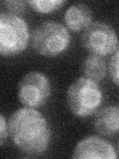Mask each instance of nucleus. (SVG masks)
I'll return each mask as SVG.
<instances>
[{"mask_svg": "<svg viewBox=\"0 0 119 159\" xmlns=\"http://www.w3.org/2000/svg\"><path fill=\"white\" fill-rule=\"evenodd\" d=\"M8 128L14 145L28 155L44 153L51 142V127L46 117L34 107H24L14 111Z\"/></svg>", "mask_w": 119, "mask_h": 159, "instance_id": "nucleus-1", "label": "nucleus"}, {"mask_svg": "<svg viewBox=\"0 0 119 159\" xmlns=\"http://www.w3.org/2000/svg\"><path fill=\"white\" fill-rule=\"evenodd\" d=\"M102 99L103 94L98 83L84 76L72 83L67 91L68 107L78 117H86L95 113Z\"/></svg>", "mask_w": 119, "mask_h": 159, "instance_id": "nucleus-2", "label": "nucleus"}, {"mask_svg": "<svg viewBox=\"0 0 119 159\" xmlns=\"http://www.w3.org/2000/svg\"><path fill=\"white\" fill-rule=\"evenodd\" d=\"M72 41L68 30L60 22L48 20L32 33V47L44 57L54 58L66 52Z\"/></svg>", "mask_w": 119, "mask_h": 159, "instance_id": "nucleus-3", "label": "nucleus"}, {"mask_svg": "<svg viewBox=\"0 0 119 159\" xmlns=\"http://www.w3.org/2000/svg\"><path fill=\"white\" fill-rule=\"evenodd\" d=\"M30 39L29 26L24 18L12 12L0 13V54L4 57L26 50Z\"/></svg>", "mask_w": 119, "mask_h": 159, "instance_id": "nucleus-4", "label": "nucleus"}, {"mask_svg": "<svg viewBox=\"0 0 119 159\" xmlns=\"http://www.w3.org/2000/svg\"><path fill=\"white\" fill-rule=\"evenodd\" d=\"M82 44L92 55L107 56L118 48V36L111 25L102 21H94L83 30Z\"/></svg>", "mask_w": 119, "mask_h": 159, "instance_id": "nucleus-5", "label": "nucleus"}, {"mask_svg": "<svg viewBox=\"0 0 119 159\" xmlns=\"http://www.w3.org/2000/svg\"><path fill=\"white\" fill-rule=\"evenodd\" d=\"M52 86L50 79L40 72H29L18 84V98L25 107H40L51 97Z\"/></svg>", "mask_w": 119, "mask_h": 159, "instance_id": "nucleus-6", "label": "nucleus"}, {"mask_svg": "<svg viewBox=\"0 0 119 159\" xmlns=\"http://www.w3.org/2000/svg\"><path fill=\"white\" fill-rule=\"evenodd\" d=\"M115 148L105 139L99 136H87L78 141L73 150V158H117Z\"/></svg>", "mask_w": 119, "mask_h": 159, "instance_id": "nucleus-7", "label": "nucleus"}, {"mask_svg": "<svg viewBox=\"0 0 119 159\" xmlns=\"http://www.w3.org/2000/svg\"><path fill=\"white\" fill-rule=\"evenodd\" d=\"M93 125L101 135L110 137L117 134L119 132V107L106 106L98 111Z\"/></svg>", "mask_w": 119, "mask_h": 159, "instance_id": "nucleus-8", "label": "nucleus"}, {"mask_svg": "<svg viewBox=\"0 0 119 159\" xmlns=\"http://www.w3.org/2000/svg\"><path fill=\"white\" fill-rule=\"evenodd\" d=\"M64 21L71 31L79 32L92 23V11L86 4L74 3L66 10Z\"/></svg>", "mask_w": 119, "mask_h": 159, "instance_id": "nucleus-9", "label": "nucleus"}, {"mask_svg": "<svg viewBox=\"0 0 119 159\" xmlns=\"http://www.w3.org/2000/svg\"><path fill=\"white\" fill-rule=\"evenodd\" d=\"M82 71L84 77L91 79L95 82H100L105 78L108 71L106 61L101 56L90 55L82 63Z\"/></svg>", "mask_w": 119, "mask_h": 159, "instance_id": "nucleus-10", "label": "nucleus"}, {"mask_svg": "<svg viewBox=\"0 0 119 159\" xmlns=\"http://www.w3.org/2000/svg\"><path fill=\"white\" fill-rule=\"evenodd\" d=\"M28 5L33 10L39 13H52L62 8L66 1L64 0H29Z\"/></svg>", "mask_w": 119, "mask_h": 159, "instance_id": "nucleus-11", "label": "nucleus"}, {"mask_svg": "<svg viewBox=\"0 0 119 159\" xmlns=\"http://www.w3.org/2000/svg\"><path fill=\"white\" fill-rule=\"evenodd\" d=\"M108 73L112 82L119 87V46L109 60Z\"/></svg>", "mask_w": 119, "mask_h": 159, "instance_id": "nucleus-12", "label": "nucleus"}, {"mask_svg": "<svg viewBox=\"0 0 119 159\" xmlns=\"http://www.w3.org/2000/svg\"><path fill=\"white\" fill-rule=\"evenodd\" d=\"M2 4L10 10V12L16 14L24 12L26 10V5L28 3L26 1H22V0H6V1H3Z\"/></svg>", "mask_w": 119, "mask_h": 159, "instance_id": "nucleus-13", "label": "nucleus"}, {"mask_svg": "<svg viewBox=\"0 0 119 159\" xmlns=\"http://www.w3.org/2000/svg\"><path fill=\"white\" fill-rule=\"evenodd\" d=\"M8 132H9V128H8V124L5 116L3 114H1L0 116V145H4L5 140L8 136Z\"/></svg>", "mask_w": 119, "mask_h": 159, "instance_id": "nucleus-14", "label": "nucleus"}, {"mask_svg": "<svg viewBox=\"0 0 119 159\" xmlns=\"http://www.w3.org/2000/svg\"><path fill=\"white\" fill-rule=\"evenodd\" d=\"M118 151H119V140H118Z\"/></svg>", "mask_w": 119, "mask_h": 159, "instance_id": "nucleus-15", "label": "nucleus"}]
</instances>
